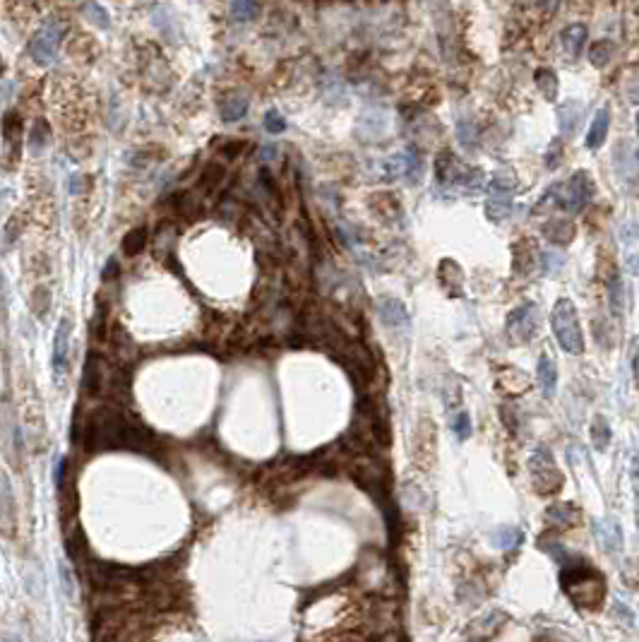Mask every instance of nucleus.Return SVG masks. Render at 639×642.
Wrapping results in <instances>:
<instances>
[{
  "label": "nucleus",
  "instance_id": "nucleus-1",
  "mask_svg": "<svg viewBox=\"0 0 639 642\" xmlns=\"http://www.w3.org/2000/svg\"><path fill=\"white\" fill-rule=\"evenodd\" d=\"M128 416L111 404L97 406L89 411L80 426V443L87 452H111L123 450L130 431Z\"/></svg>",
  "mask_w": 639,
  "mask_h": 642
},
{
  "label": "nucleus",
  "instance_id": "nucleus-2",
  "mask_svg": "<svg viewBox=\"0 0 639 642\" xmlns=\"http://www.w3.org/2000/svg\"><path fill=\"white\" fill-rule=\"evenodd\" d=\"M435 183L447 190H462L464 195H476L486 188V174L479 166H466L452 149H442L433 164Z\"/></svg>",
  "mask_w": 639,
  "mask_h": 642
},
{
  "label": "nucleus",
  "instance_id": "nucleus-3",
  "mask_svg": "<svg viewBox=\"0 0 639 642\" xmlns=\"http://www.w3.org/2000/svg\"><path fill=\"white\" fill-rule=\"evenodd\" d=\"M563 589L570 594V599H572L577 607H586V609H596L606 597L604 577L586 566H579V568L567 566L563 570Z\"/></svg>",
  "mask_w": 639,
  "mask_h": 642
},
{
  "label": "nucleus",
  "instance_id": "nucleus-4",
  "mask_svg": "<svg viewBox=\"0 0 639 642\" xmlns=\"http://www.w3.org/2000/svg\"><path fill=\"white\" fill-rule=\"evenodd\" d=\"M591 195H594V181H591L589 171H574L567 181L548 188V192L543 195L541 202L553 200L560 210L579 214L586 205H589Z\"/></svg>",
  "mask_w": 639,
  "mask_h": 642
},
{
  "label": "nucleus",
  "instance_id": "nucleus-5",
  "mask_svg": "<svg viewBox=\"0 0 639 642\" xmlns=\"http://www.w3.org/2000/svg\"><path fill=\"white\" fill-rule=\"evenodd\" d=\"M551 325L553 332L558 337V344L565 349L567 354H581L584 352V335H581L579 327V318H577V308L570 299H560L555 304L551 313Z\"/></svg>",
  "mask_w": 639,
  "mask_h": 642
},
{
  "label": "nucleus",
  "instance_id": "nucleus-6",
  "mask_svg": "<svg viewBox=\"0 0 639 642\" xmlns=\"http://www.w3.org/2000/svg\"><path fill=\"white\" fill-rule=\"evenodd\" d=\"M517 176L510 169H500L488 181V200H486V217L490 222H502L512 214L515 207Z\"/></svg>",
  "mask_w": 639,
  "mask_h": 642
},
{
  "label": "nucleus",
  "instance_id": "nucleus-7",
  "mask_svg": "<svg viewBox=\"0 0 639 642\" xmlns=\"http://www.w3.org/2000/svg\"><path fill=\"white\" fill-rule=\"evenodd\" d=\"M529 467H531L533 484H536V488L541 491V493H553V491H558L563 486V474H560L558 464H555V459L548 450L541 447V450L531 457Z\"/></svg>",
  "mask_w": 639,
  "mask_h": 642
},
{
  "label": "nucleus",
  "instance_id": "nucleus-8",
  "mask_svg": "<svg viewBox=\"0 0 639 642\" xmlns=\"http://www.w3.org/2000/svg\"><path fill=\"white\" fill-rule=\"evenodd\" d=\"M58 46H60V24L53 22V19L44 22L29 44L31 58H34L36 65H49V63H53L56 54H58Z\"/></svg>",
  "mask_w": 639,
  "mask_h": 642
},
{
  "label": "nucleus",
  "instance_id": "nucleus-9",
  "mask_svg": "<svg viewBox=\"0 0 639 642\" xmlns=\"http://www.w3.org/2000/svg\"><path fill=\"white\" fill-rule=\"evenodd\" d=\"M536 327H538V311L533 304H524L507 315V335L517 344L529 342V339L536 335Z\"/></svg>",
  "mask_w": 639,
  "mask_h": 642
},
{
  "label": "nucleus",
  "instance_id": "nucleus-10",
  "mask_svg": "<svg viewBox=\"0 0 639 642\" xmlns=\"http://www.w3.org/2000/svg\"><path fill=\"white\" fill-rule=\"evenodd\" d=\"M356 133L363 142H375V140L385 138L387 133V113L382 108H368V111L360 113L358 125H356Z\"/></svg>",
  "mask_w": 639,
  "mask_h": 642
},
{
  "label": "nucleus",
  "instance_id": "nucleus-11",
  "mask_svg": "<svg viewBox=\"0 0 639 642\" xmlns=\"http://www.w3.org/2000/svg\"><path fill=\"white\" fill-rule=\"evenodd\" d=\"M70 332H72L70 318H63V320L58 322V330H56V337H53V370H56V375H65V370H67Z\"/></svg>",
  "mask_w": 639,
  "mask_h": 642
},
{
  "label": "nucleus",
  "instance_id": "nucleus-12",
  "mask_svg": "<svg viewBox=\"0 0 639 642\" xmlns=\"http://www.w3.org/2000/svg\"><path fill=\"white\" fill-rule=\"evenodd\" d=\"M613 166H615V174L622 176V179H630L632 188H635L637 181V149L632 140H625L615 147V156H613Z\"/></svg>",
  "mask_w": 639,
  "mask_h": 642
},
{
  "label": "nucleus",
  "instance_id": "nucleus-13",
  "mask_svg": "<svg viewBox=\"0 0 639 642\" xmlns=\"http://www.w3.org/2000/svg\"><path fill=\"white\" fill-rule=\"evenodd\" d=\"M543 238H546L548 243L553 245H560V248H565V245H570L574 241V236H577V227H574L570 219L565 217H555V219H548L546 224H543Z\"/></svg>",
  "mask_w": 639,
  "mask_h": 642
},
{
  "label": "nucleus",
  "instance_id": "nucleus-14",
  "mask_svg": "<svg viewBox=\"0 0 639 642\" xmlns=\"http://www.w3.org/2000/svg\"><path fill=\"white\" fill-rule=\"evenodd\" d=\"M15 522H17V508H15L13 488L3 472H0V527L8 536H13Z\"/></svg>",
  "mask_w": 639,
  "mask_h": 642
},
{
  "label": "nucleus",
  "instance_id": "nucleus-15",
  "mask_svg": "<svg viewBox=\"0 0 639 642\" xmlns=\"http://www.w3.org/2000/svg\"><path fill=\"white\" fill-rule=\"evenodd\" d=\"M581 116H584V104H579L577 99H567V101L558 108L560 135H563V138H572L581 123Z\"/></svg>",
  "mask_w": 639,
  "mask_h": 642
},
{
  "label": "nucleus",
  "instance_id": "nucleus-16",
  "mask_svg": "<svg viewBox=\"0 0 639 642\" xmlns=\"http://www.w3.org/2000/svg\"><path fill=\"white\" fill-rule=\"evenodd\" d=\"M438 279H440V284H442V289L447 291V294H452V296H459V294H462L464 272H462V268H459L457 260H452V258L440 260V265H438Z\"/></svg>",
  "mask_w": 639,
  "mask_h": 642
},
{
  "label": "nucleus",
  "instance_id": "nucleus-17",
  "mask_svg": "<svg viewBox=\"0 0 639 642\" xmlns=\"http://www.w3.org/2000/svg\"><path fill=\"white\" fill-rule=\"evenodd\" d=\"M65 551H67V556H70V561H75V563H82L87 558V553H89V549H87V539H85V532L80 529V525H77L75 520H65Z\"/></svg>",
  "mask_w": 639,
  "mask_h": 642
},
{
  "label": "nucleus",
  "instance_id": "nucleus-18",
  "mask_svg": "<svg viewBox=\"0 0 639 642\" xmlns=\"http://www.w3.org/2000/svg\"><path fill=\"white\" fill-rule=\"evenodd\" d=\"M608 128H611V106L608 104H604V106L596 111L594 121H591V125H589V133H586V147L599 149L601 145L606 142Z\"/></svg>",
  "mask_w": 639,
  "mask_h": 642
},
{
  "label": "nucleus",
  "instance_id": "nucleus-19",
  "mask_svg": "<svg viewBox=\"0 0 639 642\" xmlns=\"http://www.w3.org/2000/svg\"><path fill=\"white\" fill-rule=\"evenodd\" d=\"M586 36H589V31H586L584 24H570V27L560 31V44H563V51L570 58H579L581 51H584Z\"/></svg>",
  "mask_w": 639,
  "mask_h": 642
},
{
  "label": "nucleus",
  "instance_id": "nucleus-20",
  "mask_svg": "<svg viewBox=\"0 0 639 642\" xmlns=\"http://www.w3.org/2000/svg\"><path fill=\"white\" fill-rule=\"evenodd\" d=\"M250 99L243 97V94H226L219 104V116H222L224 123H235L248 113Z\"/></svg>",
  "mask_w": 639,
  "mask_h": 642
},
{
  "label": "nucleus",
  "instance_id": "nucleus-21",
  "mask_svg": "<svg viewBox=\"0 0 639 642\" xmlns=\"http://www.w3.org/2000/svg\"><path fill=\"white\" fill-rule=\"evenodd\" d=\"M378 311H380V318L390 327H406L408 325V313H406L404 304L397 301V299H392V296L378 301Z\"/></svg>",
  "mask_w": 639,
  "mask_h": 642
},
{
  "label": "nucleus",
  "instance_id": "nucleus-22",
  "mask_svg": "<svg viewBox=\"0 0 639 642\" xmlns=\"http://www.w3.org/2000/svg\"><path fill=\"white\" fill-rule=\"evenodd\" d=\"M536 265V253H533V243L522 238L512 245V268L517 274H529Z\"/></svg>",
  "mask_w": 639,
  "mask_h": 642
},
{
  "label": "nucleus",
  "instance_id": "nucleus-23",
  "mask_svg": "<svg viewBox=\"0 0 639 642\" xmlns=\"http://www.w3.org/2000/svg\"><path fill=\"white\" fill-rule=\"evenodd\" d=\"M401 161H404V171H401V179H406L408 183H421L423 181V171H426V166H423V156L418 152L416 147H408L404 154H401Z\"/></svg>",
  "mask_w": 639,
  "mask_h": 642
},
{
  "label": "nucleus",
  "instance_id": "nucleus-24",
  "mask_svg": "<svg viewBox=\"0 0 639 642\" xmlns=\"http://www.w3.org/2000/svg\"><path fill=\"white\" fill-rule=\"evenodd\" d=\"M497 618H505V616H502V614H490V616H486V618L476 620V623L471 625L469 630H466V635H469L471 640H476V642L490 640L497 633V630L502 628V623H495Z\"/></svg>",
  "mask_w": 639,
  "mask_h": 642
},
{
  "label": "nucleus",
  "instance_id": "nucleus-25",
  "mask_svg": "<svg viewBox=\"0 0 639 642\" xmlns=\"http://www.w3.org/2000/svg\"><path fill=\"white\" fill-rule=\"evenodd\" d=\"M536 87H538V92H541V97L546 99V101H558L560 82H558V75H555L553 67H538L536 70Z\"/></svg>",
  "mask_w": 639,
  "mask_h": 642
},
{
  "label": "nucleus",
  "instance_id": "nucleus-26",
  "mask_svg": "<svg viewBox=\"0 0 639 642\" xmlns=\"http://www.w3.org/2000/svg\"><path fill=\"white\" fill-rule=\"evenodd\" d=\"M538 385H541L543 395L555 393V385H558V368H555L551 356L538 359Z\"/></svg>",
  "mask_w": 639,
  "mask_h": 642
},
{
  "label": "nucleus",
  "instance_id": "nucleus-27",
  "mask_svg": "<svg viewBox=\"0 0 639 642\" xmlns=\"http://www.w3.org/2000/svg\"><path fill=\"white\" fill-rule=\"evenodd\" d=\"M457 138L459 145L466 149V152H476L481 145V130L474 121H459L457 125Z\"/></svg>",
  "mask_w": 639,
  "mask_h": 642
},
{
  "label": "nucleus",
  "instance_id": "nucleus-28",
  "mask_svg": "<svg viewBox=\"0 0 639 642\" xmlns=\"http://www.w3.org/2000/svg\"><path fill=\"white\" fill-rule=\"evenodd\" d=\"M147 238H149V233H147L144 227H138V229H133V231H128L123 238V253L130 255V258H133V255H140L147 245Z\"/></svg>",
  "mask_w": 639,
  "mask_h": 642
},
{
  "label": "nucleus",
  "instance_id": "nucleus-29",
  "mask_svg": "<svg viewBox=\"0 0 639 642\" xmlns=\"http://www.w3.org/2000/svg\"><path fill=\"white\" fill-rule=\"evenodd\" d=\"M260 15L258 0H231V17L235 22H250Z\"/></svg>",
  "mask_w": 639,
  "mask_h": 642
},
{
  "label": "nucleus",
  "instance_id": "nucleus-30",
  "mask_svg": "<svg viewBox=\"0 0 639 642\" xmlns=\"http://www.w3.org/2000/svg\"><path fill=\"white\" fill-rule=\"evenodd\" d=\"M548 520L558 527H572L579 522V510L574 505H555L551 513H548Z\"/></svg>",
  "mask_w": 639,
  "mask_h": 642
},
{
  "label": "nucleus",
  "instance_id": "nucleus-31",
  "mask_svg": "<svg viewBox=\"0 0 639 642\" xmlns=\"http://www.w3.org/2000/svg\"><path fill=\"white\" fill-rule=\"evenodd\" d=\"M613 51H615V46H613V41L604 39V41H596L594 46H591L589 51V60L594 67H606L613 58Z\"/></svg>",
  "mask_w": 639,
  "mask_h": 642
},
{
  "label": "nucleus",
  "instance_id": "nucleus-32",
  "mask_svg": "<svg viewBox=\"0 0 639 642\" xmlns=\"http://www.w3.org/2000/svg\"><path fill=\"white\" fill-rule=\"evenodd\" d=\"M222 179H224V166L219 164V161H212V164L204 166L200 183L197 186H200L202 190H214V188H219V183H222Z\"/></svg>",
  "mask_w": 639,
  "mask_h": 642
},
{
  "label": "nucleus",
  "instance_id": "nucleus-33",
  "mask_svg": "<svg viewBox=\"0 0 639 642\" xmlns=\"http://www.w3.org/2000/svg\"><path fill=\"white\" fill-rule=\"evenodd\" d=\"M606 286H608V304L613 308V313L617 315L620 308H622V281H620V277L613 272L608 279H606Z\"/></svg>",
  "mask_w": 639,
  "mask_h": 642
},
{
  "label": "nucleus",
  "instance_id": "nucleus-34",
  "mask_svg": "<svg viewBox=\"0 0 639 642\" xmlns=\"http://www.w3.org/2000/svg\"><path fill=\"white\" fill-rule=\"evenodd\" d=\"M591 436H594V445L599 447V450H606L608 447V443H611V431H608V421L606 419H596L594 421V428H591Z\"/></svg>",
  "mask_w": 639,
  "mask_h": 642
},
{
  "label": "nucleus",
  "instance_id": "nucleus-35",
  "mask_svg": "<svg viewBox=\"0 0 639 642\" xmlns=\"http://www.w3.org/2000/svg\"><path fill=\"white\" fill-rule=\"evenodd\" d=\"M85 15H87L89 22H94L97 27H101V29H108V27H111V22H108V13L101 8V5L87 3V5H85Z\"/></svg>",
  "mask_w": 639,
  "mask_h": 642
},
{
  "label": "nucleus",
  "instance_id": "nucleus-36",
  "mask_svg": "<svg viewBox=\"0 0 639 642\" xmlns=\"http://www.w3.org/2000/svg\"><path fill=\"white\" fill-rule=\"evenodd\" d=\"M265 130H267V133H272V135H279V133H284V130H286L284 116H281V113L276 111V108L267 111V116H265Z\"/></svg>",
  "mask_w": 639,
  "mask_h": 642
},
{
  "label": "nucleus",
  "instance_id": "nucleus-37",
  "mask_svg": "<svg viewBox=\"0 0 639 642\" xmlns=\"http://www.w3.org/2000/svg\"><path fill=\"white\" fill-rule=\"evenodd\" d=\"M546 169H558L560 166V161H563V142L560 140H553L551 142V147H548V152H546Z\"/></svg>",
  "mask_w": 639,
  "mask_h": 642
},
{
  "label": "nucleus",
  "instance_id": "nucleus-38",
  "mask_svg": "<svg viewBox=\"0 0 639 642\" xmlns=\"http://www.w3.org/2000/svg\"><path fill=\"white\" fill-rule=\"evenodd\" d=\"M31 306H34V313L36 315H46V311H49L51 306V296L46 289H36L34 291V301H31Z\"/></svg>",
  "mask_w": 639,
  "mask_h": 642
},
{
  "label": "nucleus",
  "instance_id": "nucleus-39",
  "mask_svg": "<svg viewBox=\"0 0 639 642\" xmlns=\"http://www.w3.org/2000/svg\"><path fill=\"white\" fill-rule=\"evenodd\" d=\"M243 149H245V142H243V140H231V142H226V145L222 147V154L229 156V159H235V156L243 152Z\"/></svg>",
  "mask_w": 639,
  "mask_h": 642
},
{
  "label": "nucleus",
  "instance_id": "nucleus-40",
  "mask_svg": "<svg viewBox=\"0 0 639 642\" xmlns=\"http://www.w3.org/2000/svg\"><path fill=\"white\" fill-rule=\"evenodd\" d=\"M454 431H457L459 438H464L466 433L471 431V421H469V414H459L457 421H454Z\"/></svg>",
  "mask_w": 639,
  "mask_h": 642
},
{
  "label": "nucleus",
  "instance_id": "nucleus-41",
  "mask_svg": "<svg viewBox=\"0 0 639 642\" xmlns=\"http://www.w3.org/2000/svg\"><path fill=\"white\" fill-rule=\"evenodd\" d=\"M536 5L543 15H553L560 8V0H536Z\"/></svg>",
  "mask_w": 639,
  "mask_h": 642
},
{
  "label": "nucleus",
  "instance_id": "nucleus-42",
  "mask_svg": "<svg viewBox=\"0 0 639 642\" xmlns=\"http://www.w3.org/2000/svg\"><path fill=\"white\" fill-rule=\"evenodd\" d=\"M103 279H113V277H118V263L116 260H108V265H106V270H103Z\"/></svg>",
  "mask_w": 639,
  "mask_h": 642
}]
</instances>
